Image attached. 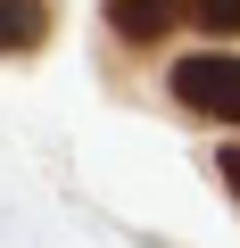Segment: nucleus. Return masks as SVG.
<instances>
[{
	"instance_id": "obj_1",
	"label": "nucleus",
	"mask_w": 240,
	"mask_h": 248,
	"mask_svg": "<svg viewBox=\"0 0 240 248\" xmlns=\"http://www.w3.org/2000/svg\"><path fill=\"white\" fill-rule=\"evenodd\" d=\"M174 99L215 116V124H240V58L232 50H199V58H174Z\"/></svg>"
},
{
	"instance_id": "obj_2",
	"label": "nucleus",
	"mask_w": 240,
	"mask_h": 248,
	"mask_svg": "<svg viewBox=\"0 0 240 248\" xmlns=\"http://www.w3.org/2000/svg\"><path fill=\"white\" fill-rule=\"evenodd\" d=\"M174 17H182V0H108V25L125 42H166Z\"/></svg>"
},
{
	"instance_id": "obj_3",
	"label": "nucleus",
	"mask_w": 240,
	"mask_h": 248,
	"mask_svg": "<svg viewBox=\"0 0 240 248\" xmlns=\"http://www.w3.org/2000/svg\"><path fill=\"white\" fill-rule=\"evenodd\" d=\"M50 42V0H0V50H42Z\"/></svg>"
},
{
	"instance_id": "obj_4",
	"label": "nucleus",
	"mask_w": 240,
	"mask_h": 248,
	"mask_svg": "<svg viewBox=\"0 0 240 248\" xmlns=\"http://www.w3.org/2000/svg\"><path fill=\"white\" fill-rule=\"evenodd\" d=\"M182 9H191L207 33H240V0H182Z\"/></svg>"
},
{
	"instance_id": "obj_5",
	"label": "nucleus",
	"mask_w": 240,
	"mask_h": 248,
	"mask_svg": "<svg viewBox=\"0 0 240 248\" xmlns=\"http://www.w3.org/2000/svg\"><path fill=\"white\" fill-rule=\"evenodd\" d=\"M215 174H224V190H232V199H240V141H232V149H224V157H215Z\"/></svg>"
}]
</instances>
